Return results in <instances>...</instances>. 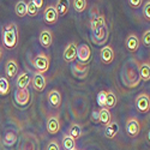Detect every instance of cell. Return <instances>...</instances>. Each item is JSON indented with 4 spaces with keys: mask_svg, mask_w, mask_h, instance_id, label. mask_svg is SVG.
<instances>
[{
    "mask_svg": "<svg viewBox=\"0 0 150 150\" xmlns=\"http://www.w3.org/2000/svg\"><path fill=\"white\" fill-rule=\"evenodd\" d=\"M117 106V96L112 91H106V107L112 109Z\"/></svg>",
    "mask_w": 150,
    "mask_h": 150,
    "instance_id": "cell-26",
    "label": "cell"
},
{
    "mask_svg": "<svg viewBox=\"0 0 150 150\" xmlns=\"http://www.w3.org/2000/svg\"><path fill=\"white\" fill-rule=\"evenodd\" d=\"M119 132V125L117 122H110L109 125L106 126V131H105V134L107 138L109 139H113L114 137L117 136V133Z\"/></svg>",
    "mask_w": 150,
    "mask_h": 150,
    "instance_id": "cell-22",
    "label": "cell"
},
{
    "mask_svg": "<svg viewBox=\"0 0 150 150\" xmlns=\"http://www.w3.org/2000/svg\"><path fill=\"white\" fill-rule=\"evenodd\" d=\"M94 36H93V40L95 43H98V45H102L107 41L108 39V30H107V27H103L101 29H97V30H94Z\"/></svg>",
    "mask_w": 150,
    "mask_h": 150,
    "instance_id": "cell-19",
    "label": "cell"
},
{
    "mask_svg": "<svg viewBox=\"0 0 150 150\" xmlns=\"http://www.w3.org/2000/svg\"><path fill=\"white\" fill-rule=\"evenodd\" d=\"M33 66L36 69L37 72L45 73L49 69V57H47L45 53L36 55L33 60Z\"/></svg>",
    "mask_w": 150,
    "mask_h": 150,
    "instance_id": "cell-3",
    "label": "cell"
},
{
    "mask_svg": "<svg viewBox=\"0 0 150 150\" xmlns=\"http://www.w3.org/2000/svg\"><path fill=\"white\" fill-rule=\"evenodd\" d=\"M77 59L79 64L88 65L91 60V49L88 45H79L77 46Z\"/></svg>",
    "mask_w": 150,
    "mask_h": 150,
    "instance_id": "cell-2",
    "label": "cell"
},
{
    "mask_svg": "<svg viewBox=\"0 0 150 150\" xmlns=\"http://www.w3.org/2000/svg\"><path fill=\"white\" fill-rule=\"evenodd\" d=\"M71 150H78V149H77V148H73V149H71Z\"/></svg>",
    "mask_w": 150,
    "mask_h": 150,
    "instance_id": "cell-38",
    "label": "cell"
},
{
    "mask_svg": "<svg viewBox=\"0 0 150 150\" xmlns=\"http://www.w3.org/2000/svg\"><path fill=\"white\" fill-rule=\"evenodd\" d=\"M143 17L148 22L150 21V0H146L143 4Z\"/></svg>",
    "mask_w": 150,
    "mask_h": 150,
    "instance_id": "cell-31",
    "label": "cell"
},
{
    "mask_svg": "<svg viewBox=\"0 0 150 150\" xmlns=\"http://www.w3.org/2000/svg\"><path fill=\"white\" fill-rule=\"evenodd\" d=\"M31 77L33 76L29 72H22L17 77V81H16L17 89H28L29 84L31 83Z\"/></svg>",
    "mask_w": 150,
    "mask_h": 150,
    "instance_id": "cell-15",
    "label": "cell"
},
{
    "mask_svg": "<svg viewBox=\"0 0 150 150\" xmlns=\"http://www.w3.org/2000/svg\"><path fill=\"white\" fill-rule=\"evenodd\" d=\"M97 105L100 107H106V91H100L97 94Z\"/></svg>",
    "mask_w": 150,
    "mask_h": 150,
    "instance_id": "cell-32",
    "label": "cell"
},
{
    "mask_svg": "<svg viewBox=\"0 0 150 150\" xmlns=\"http://www.w3.org/2000/svg\"><path fill=\"white\" fill-rule=\"evenodd\" d=\"M47 150H60V146H59V144L55 141H52V142L48 143Z\"/></svg>",
    "mask_w": 150,
    "mask_h": 150,
    "instance_id": "cell-35",
    "label": "cell"
},
{
    "mask_svg": "<svg viewBox=\"0 0 150 150\" xmlns=\"http://www.w3.org/2000/svg\"><path fill=\"white\" fill-rule=\"evenodd\" d=\"M141 122L138 121L137 118H130L126 121V125H125V130H126V133L131 137V138H136L137 136L141 133Z\"/></svg>",
    "mask_w": 150,
    "mask_h": 150,
    "instance_id": "cell-4",
    "label": "cell"
},
{
    "mask_svg": "<svg viewBox=\"0 0 150 150\" xmlns=\"http://www.w3.org/2000/svg\"><path fill=\"white\" fill-rule=\"evenodd\" d=\"M139 76L142 81L144 82L150 81V64L149 62H142L139 65Z\"/></svg>",
    "mask_w": 150,
    "mask_h": 150,
    "instance_id": "cell-21",
    "label": "cell"
},
{
    "mask_svg": "<svg viewBox=\"0 0 150 150\" xmlns=\"http://www.w3.org/2000/svg\"><path fill=\"white\" fill-rule=\"evenodd\" d=\"M1 41L3 45L7 49H13L18 45V29L15 23H11L5 25L3 29V35H1Z\"/></svg>",
    "mask_w": 150,
    "mask_h": 150,
    "instance_id": "cell-1",
    "label": "cell"
},
{
    "mask_svg": "<svg viewBox=\"0 0 150 150\" xmlns=\"http://www.w3.org/2000/svg\"><path fill=\"white\" fill-rule=\"evenodd\" d=\"M15 12L19 18H23L27 16V3L24 0H19L15 6Z\"/></svg>",
    "mask_w": 150,
    "mask_h": 150,
    "instance_id": "cell-24",
    "label": "cell"
},
{
    "mask_svg": "<svg viewBox=\"0 0 150 150\" xmlns=\"http://www.w3.org/2000/svg\"><path fill=\"white\" fill-rule=\"evenodd\" d=\"M69 136L71 137V138H73L74 141L79 139L81 136H82V127L79 126L78 124H72V125H71V129H70Z\"/></svg>",
    "mask_w": 150,
    "mask_h": 150,
    "instance_id": "cell-25",
    "label": "cell"
},
{
    "mask_svg": "<svg viewBox=\"0 0 150 150\" xmlns=\"http://www.w3.org/2000/svg\"><path fill=\"white\" fill-rule=\"evenodd\" d=\"M62 58H64V60L66 62H73L74 60H76L77 59V45L74 42L69 43L64 49Z\"/></svg>",
    "mask_w": 150,
    "mask_h": 150,
    "instance_id": "cell-9",
    "label": "cell"
},
{
    "mask_svg": "<svg viewBox=\"0 0 150 150\" xmlns=\"http://www.w3.org/2000/svg\"><path fill=\"white\" fill-rule=\"evenodd\" d=\"M136 108L139 113H148L150 110V97L148 94H139L136 97Z\"/></svg>",
    "mask_w": 150,
    "mask_h": 150,
    "instance_id": "cell-5",
    "label": "cell"
},
{
    "mask_svg": "<svg viewBox=\"0 0 150 150\" xmlns=\"http://www.w3.org/2000/svg\"><path fill=\"white\" fill-rule=\"evenodd\" d=\"M114 57H115L114 49L110 46H105L101 48V51H100V59H101L102 64H105V65L112 64L114 60Z\"/></svg>",
    "mask_w": 150,
    "mask_h": 150,
    "instance_id": "cell-7",
    "label": "cell"
},
{
    "mask_svg": "<svg viewBox=\"0 0 150 150\" xmlns=\"http://www.w3.org/2000/svg\"><path fill=\"white\" fill-rule=\"evenodd\" d=\"M15 101L19 106H27L30 102V93L28 89H17L15 93Z\"/></svg>",
    "mask_w": 150,
    "mask_h": 150,
    "instance_id": "cell-11",
    "label": "cell"
},
{
    "mask_svg": "<svg viewBox=\"0 0 150 150\" xmlns=\"http://www.w3.org/2000/svg\"><path fill=\"white\" fill-rule=\"evenodd\" d=\"M72 7L76 12L82 13L86 8V0H72Z\"/></svg>",
    "mask_w": 150,
    "mask_h": 150,
    "instance_id": "cell-28",
    "label": "cell"
},
{
    "mask_svg": "<svg viewBox=\"0 0 150 150\" xmlns=\"http://www.w3.org/2000/svg\"><path fill=\"white\" fill-rule=\"evenodd\" d=\"M129 5L132 8H139L143 5V0H129Z\"/></svg>",
    "mask_w": 150,
    "mask_h": 150,
    "instance_id": "cell-34",
    "label": "cell"
},
{
    "mask_svg": "<svg viewBox=\"0 0 150 150\" xmlns=\"http://www.w3.org/2000/svg\"><path fill=\"white\" fill-rule=\"evenodd\" d=\"M31 1L34 3V5H35L37 8H39V10L43 6V0H31Z\"/></svg>",
    "mask_w": 150,
    "mask_h": 150,
    "instance_id": "cell-36",
    "label": "cell"
},
{
    "mask_svg": "<svg viewBox=\"0 0 150 150\" xmlns=\"http://www.w3.org/2000/svg\"><path fill=\"white\" fill-rule=\"evenodd\" d=\"M33 79V88L39 91V93H42L45 89H46V85H47V79L45 77V74L41 73V72H35L34 76L31 77Z\"/></svg>",
    "mask_w": 150,
    "mask_h": 150,
    "instance_id": "cell-6",
    "label": "cell"
},
{
    "mask_svg": "<svg viewBox=\"0 0 150 150\" xmlns=\"http://www.w3.org/2000/svg\"><path fill=\"white\" fill-rule=\"evenodd\" d=\"M73 148H76V141H74L73 138H71L69 134H65L64 138H62V149L64 150H71Z\"/></svg>",
    "mask_w": 150,
    "mask_h": 150,
    "instance_id": "cell-27",
    "label": "cell"
},
{
    "mask_svg": "<svg viewBox=\"0 0 150 150\" xmlns=\"http://www.w3.org/2000/svg\"><path fill=\"white\" fill-rule=\"evenodd\" d=\"M1 53H3L1 52V47H0V59H1Z\"/></svg>",
    "mask_w": 150,
    "mask_h": 150,
    "instance_id": "cell-37",
    "label": "cell"
},
{
    "mask_svg": "<svg viewBox=\"0 0 150 150\" xmlns=\"http://www.w3.org/2000/svg\"><path fill=\"white\" fill-rule=\"evenodd\" d=\"M16 142H17V134L15 132H7L4 137V141H3V143L7 146L13 145Z\"/></svg>",
    "mask_w": 150,
    "mask_h": 150,
    "instance_id": "cell-29",
    "label": "cell"
},
{
    "mask_svg": "<svg viewBox=\"0 0 150 150\" xmlns=\"http://www.w3.org/2000/svg\"><path fill=\"white\" fill-rule=\"evenodd\" d=\"M106 27V19H105V16L103 15H100V13H96V15H93L91 18H90V28L91 30H97V29H101Z\"/></svg>",
    "mask_w": 150,
    "mask_h": 150,
    "instance_id": "cell-18",
    "label": "cell"
},
{
    "mask_svg": "<svg viewBox=\"0 0 150 150\" xmlns=\"http://www.w3.org/2000/svg\"><path fill=\"white\" fill-rule=\"evenodd\" d=\"M18 64L15 59H8L5 64V73L8 78H15L18 73Z\"/></svg>",
    "mask_w": 150,
    "mask_h": 150,
    "instance_id": "cell-13",
    "label": "cell"
},
{
    "mask_svg": "<svg viewBox=\"0 0 150 150\" xmlns=\"http://www.w3.org/2000/svg\"><path fill=\"white\" fill-rule=\"evenodd\" d=\"M125 46H126V49L130 53H136L139 49V46H141L139 37L136 34H130L126 37V40H125Z\"/></svg>",
    "mask_w": 150,
    "mask_h": 150,
    "instance_id": "cell-8",
    "label": "cell"
},
{
    "mask_svg": "<svg viewBox=\"0 0 150 150\" xmlns=\"http://www.w3.org/2000/svg\"><path fill=\"white\" fill-rule=\"evenodd\" d=\"M11 93V84L6 77H0V95L6 96Z\"/></svg>",
    "mask_w": 150,
    "mask_h": 150,
    "instance_id": "cell-23",
    "label": "cell"
},
{
    "mask_svg": "<svg viewBox=\"0 0 150 150\" xmlns=\"http://www.w3.org/2000/svg\"><path fill=\"white\" fill-rule=\"evenodd\" d=\"M58 12L54 7V5H49L45 8V12H43V19L47 24H55L58 22Z\"/></svg>",
    "mask_w": 150,
    "mask_h": 150,
    "instance_id": "cell-10",
    "label": "cell"
},
{
    "mask_svg": "<svg viewBox=\"0 0 150 150\" xmlns=\"http://www.w3.org/2000/svg\"><path fill=\"white\" fill-rule=\"evenodd\" d=\"M47 131L51 134H57L60 131L59 115H51L47 119Z\"/></svg>",
    "mask_w": 150,
    "mask_h": 150,
    "instance_id": "cell-12",
    "label": "cell"
},
{
    "mask_svg": "<svg viewBox=\"0 0 150 150\" xmlns=\"http://www.w3.org/2000/svg\"><path fill=\"white\" fill-rule=\"evenodd\" d=\"M109 110L110 109H108L107 107H102L98 112V122H101L105 126L112 122V114Z\"/></svg>",
    "mask_w": 150,
    "mask_h": 150,
    "instance_id": "cell-20",
    "label": "cell"
},
{
    "mask_svg": "<svg viewBox=\"0 0 150 150\" xmlns=\"http://www.w3.org/2000/svg\"><path fill=\"white\" fill-rule=\"evenodd\" d=\"M70 6H71V1L70 0H57V4L54 5L58 16L59 17H64L67 15V12L70 11Z\"/></svg>",
    "mask_w": 150,
    "mask_h": 150,
    "instance_id": "cell-17",
    "label": "cell"
},
{
    "mask_svg": "<svg viewBox=\"0 0 150 150\" xmlns=\"http://www.w3.org/2000/svg\"><path fill=\"white\" fill-rule=\"evenodd\" d=\"M47 98H48V102L53 108H59L61 106V93L57 89H53L48 93L47 95Z\"/></svg>",
    "mask_w": 150,
    "mask_h": 150,
    "instance_id": "cell-14",
    "label": "cell"
},
{
    "mask_svg": "<svg viewBox=\"0 0 150 150\" xmlns=\"http://www.w3.org/2000/svg\"><path fill=\"white\" fill-rule=\"evenodd\" d=\"M142 42H143V45L145 47L149 48V46H150V30L149 29H146L143 33V35H142Z\"/></svg>",
    "mask_w": 150,
    "mask_h": 150,
    "instance_id": "cell-33",
    "label": "cell"
},
{
    "mask_svg": "<svg viewBox=\"0 0 150 150\" xmlns=\"http://www.w3.org/2000/svg\"><path fill=\"white\" fill-rule=\"evenodd\" d=\"M37 13H39V8H37L34 5V3L30 0V1L27 4V15H29L30 17H36Z\"/></svg>",
    "mask_w": 150,
    "mask_h": 150,
    "instance_id": "cell-30",
    "label": "cell"
},
{
    "mask_svg": "<svg viewBox=\"0 0 150 150\" xmlns=\"http://www.w3.org/2000/svg\"><path fill=\"white\" fill-rule=\"evenodd\" d=\"M39 41L41 43V46L43 48H49L53 42V34L51 30L48 29H43L40 33V37H39Z\"/></svg>",
    "mask_w": 150,
    "mask_h": 150,
    "instance_id": "cell-16",
    "label": "cell"
}]
</instances>
